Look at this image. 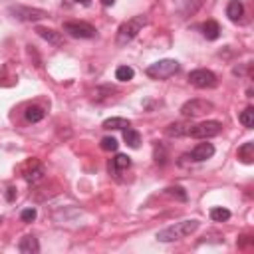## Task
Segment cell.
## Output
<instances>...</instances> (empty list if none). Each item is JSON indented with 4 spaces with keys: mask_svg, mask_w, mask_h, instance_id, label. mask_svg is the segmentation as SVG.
Segmentation results:
<instances>
[{
    "mask_svg": "<svg viewBox=\"0 0 254 254\" xmlns=\"http://www.w3.org/2000/svg\"><path fill=\"white\" fill-rule=\"evenodd\" d=\"M44 115H46V112L42 110L40 105H30V107H26V112H24V117H26V121H30V123L42 121Z\"/></svg>",
    "mask_w": 254,
    "mask_h": 254,
    "instance_id": "9a60e30c",
    "label": "cell"
},
{
    "mask_svg": "<svg viewBox=\"0 0 254 254\" xmlns=\"http://www.w3.org/2000/svg\"><path fill=\"white\" fill-rule=\"evenodd\" d=\"M117 139L115 137H103L101 139V149L103 151H117Z\"/></svg>",
    "mask_w": 254,
    "mask_h": 254,
    "instance_id": "d4e9b609",
    "label": "cell"
},
{
    "mask_svg": "<svg viewBox=\"0 0 254 254\" xmlns=\"http://www.w3.org/2000/svg\"><path fill=\"white\" fill-rule=\"evenodd\" d=\"M143 26H147V16H143V14L133 16L127 22H123L119 26V30H117V46H127L135 36L143 30Z\"/></svg>",
    "mask_w": 254,
    "mask_h": 254,
    "instance_id": "7a4b0ae2",
    "label": "cell"
},
{
    "mask_svg": "<svg viewBox=\"0 0 254 254\" xmlns=\"http://www.w3.org/2000/svg\"><path fill=\"white\" fill-rule=\"evenodd\" d=\"M24 179H26L28 185H36L38 181L44 179V167H42L38 161H32V163L28 165V169L24 171Z\"/></svg>",
    "mask_w": 254,
    "mask_h": 254,
    "instance_id": "9c48e42d",
    "label": "cell"
},
{
    "mask_svg": "<svg viewBox=\"0 0 254 254\" xmlns=\"http://www.w3.org/2000/svg\"><path fill=\"white\" fill-rule=\"evenodd\" d=\"M240 123L248 129L254 127V107H246V110L240 114Z\"/></svg>",
    "mask_w": 254,
    "mask_h": 254,
    "instance_id": "603a6c76",
    "label": "cell"
},
{
    "mask_svg": "<svg viewBox=\"0 0 254 254\" xmlns=\"http://www.w3.org/2000/svg\"><path fill=\"white\" fill-rule=\"evenodd\" d=\"M101 2H103V6H114L115 0H101Z\"/></svg>",
    "mask_w": 254,
    "mask_h": 254,
    "instance_id": "f546056e",
    "label": "cell"
},
{
    "mask_svg": "<svg viewBox=\"0 0 254 254\" xmlns=\"http://www.w3.org/2000/svg\"><path fill=\"white\" fill-rule=\"evenodd\" d=\"M36 32H38V34L42 36L44 40H48L50 44H54V46L62 44V38H60V34H58V32H54V30H48V28H38Z\"/></svg>",
    "mask_w": 254,
    "mask_h": 254,
    "instance_id": "44dd1931",
    "label": "cell"
},
{
    "mask_svg": "<svg viewBox=\"0 0 254 254\" xmlns=\"http://www.w3.org/2000/svg\"><path fill=\"white\" fill-rule=\"evenodd\" d=\"M0 225H2V216H0Z\"/></svg>",
    "mask_w": 254,
    "mask_h": 254,
    "instance_id": "1f68e13d",
    "label": "cell"
},
{
    "mask_svg": "<svg viewBox=\"0 0 254 254\" xmlns=\"http://www.w3.org/2000/svg\"><path fill=\"white\" fill-rule=\"evenodd\" d=\"M179 71V62L177 60H161L157 64H151L147 68V76L153 80H167L175 76Z\"/></svg>",
    "mask_w": 254,
    "mask_h": 254,
    "instance_id": "3957f363",
    "label": "cell"
},
{
    "mask_svg": "<svg viewBox=\"0 0 254 254\" xmlns=\"http://www.w3.org/2000/svg\"><path fill=\"white\" fill-rule=\"evenodd\" d=\"M205 0H183V14H195Z\"/></svg>",
    "mask_w": 254,
    "mask_h": 254,
    "instance_id": "cb8c5ba5",
    "label": "cell"
},
{
    "mask_svg": "<svg viewBox=\"0 0 254 254\" xmlns=\"http://www.w3.org/2000/svg\"><path fill=\"white\" fill-rule=\"evenodd\" d=\"M36 214H38V212H36V208L30 207V208H24V210H22L20 219H22L24 223H34V221H36Z\"/></svg>",
    "mask_w": 254,
    "mask_h": 254,
    "instance_id": "4316f807",
    "label": "cell"
},
{
    "mask_svg": "<svg viewBox=\"0 0 254 254\" xmlns=\"http://www.w3.org/2000/svg\"><path fill=\"white\" fill-rule=\"evenodd\" d=\"M167 195L177 197L179 201H187V193H185L183 187H169V189H167Z\"/></svg>",
    "mask_w": 254,
    "mask_h": 254,
    "instance_id": "484cf974",
    "label": "cell"
},
{
    "mask_svg": "<svg viewBox=\"0 0 254 254\" xmlns=\"http://www.w3.org/2000/svg\"><path fill=\"white\" fill-rule=\"evenodd\" d=\"M18 250L24 254H36V252H40V244L34 236H24L18 244Z\"/></svg>",
    "mask_w": 254,
    "mask_h": 254,
    "instance_id": "4fadbf2b",
    "label": "cell"
},
{
    "mask_svg": "<svg viewBox=\"0 0 254 254\" xmlns=\"http://www.w3.org/2000/svg\"><path fill=\"white\" fill-rule=\"evenodd\" d=\"M133 76H135V71H133V68H129V66H119V68L115 69V78H117L119 82H129V80H133Z\"/></svg>",
    "mask_w": 254,
    "mask_h": 254,
    "instance_id": "7402d4cb",
    "label": "cell"
},
{
    "mask_svg": "<svg viewBox=\"0 0 254 254\" xmlns=\"http://www.w3.org/2000/svg\"><path fill=\"white\" fill-rule=\"evenodd\" d=\"M221 131H223V123L221 121H203L199 125H191L189 135L197 137V139H210V137H216Z\"/></svg>",
    "mask_w": 254,
    "mask_h": 254,
    "instance_id": "277c9868",
    "label": "cell"
},
{
    "mask_svg": "<svg viewBox=\"0 0 254 254\" xmlns=\"http://www.w3.org/2000/svg\"><path fill=\"white\" fill-rule=\"evenodd\" d=\"M74 2H78V4H90V0H74Z\"/></svg>",
    "mask_w": 254,
    "mask_h": 254,
    "instance_id": "4dcf8cb0",
    "label": "cell"
},
{
    "mask_svg": "<svg viewBox=\"0 0 254 254\" xmlns=\"http://www.w3.org/2000/svg\"><path fill=\"white\" fill-rule=\"evenodd\" d=\"M8 12L16 18V20H22V22H38L42 18L48 16L46 10H40V8H28V6H10Z\"/></svg>",
    "mask_w": 254,
    "mask_h": 254,
    "instance_id": "52a82bcc",
    "label": "cell"
},
{
    "mask_svg": "<svg viewBox=\"0 0 254 254\" xmlns=\"http://www.w3.org/2000/svg\"><path fill=\"white\" fill-rule=\"evenodd\" d=\"M203 34H205L207 40H216L221 36V26L214 20H208L207 24H203Z\"/></svg>",
    "mask_w": 254,
    "mask_h": 254,
    "instance_id": "2e32d148",
    "label": "cell"
},
{
    "mask_svg": "<svg viewBox=\"0 0 254 254\" xmlns=\"http://www.w3.org/2000/svg\"><path fill=\"white\" fill-rule=\"evenodd\" d=\"M101 127L103 129H125V127H129V121L125 117H110L103 121Z\"/></svg>",
    "mask_w": 254,
    "mask_h": 254,
    "instance_id": "d6986e66",
    "label": "cell"
},
{
    "mask_svg": "<svg viewBox=\"0 0 254 254\" xmlns=\"http://www.w3.org/2000/svg\"><path fill=\"white\" fill-rule=\"evenodd\" d=\"M6 199H8L10 203H12L14 199H16V189H14V187H10V189L6 191Z\"/></svg>",
    "mask_w": 254,
    "mask_h": 254,
    "instance_id": "83f0119b",
    "label": "cell"
},
{
    "mask_svg": "<svg viewBox=\"0 0 254 254\" xmlns=\"http://www.w3.org/2000/svg\"><path fill=\"white\" fill-rule=\"evenodd\" d=\"M129 167H131V157H127V155H123V153H117V155L112 159V165H110L112 173H115V175L127 171Z\"/></svg>",
    "mask_w": 254,
    "mask_h": 254,
    "instance_id": "7c38bea8",
    "label": "cell"
},
{
    "mask_svg": "<svg viewBox=\"0 0 254 254\" xmlns=\"http://www.w3.org/2000/svg\"><path fill=\"white\" fill-rule=\"evenodd\" d=\"M248 242H250V236H246V234H244V236H240V240H238V244H240V246H244V244H248Z\"/></svg>",
    "mask_w": 254,
    "mask_h": 254,
    "instance_id": "f1b7e54d",
    "label": "cell"
},
{
    "mask_svg": "<svg viewBox=\"0 0 254 254\" xmlns=\"http://www.w3.org/2000/svg\"><path fill=\"white\" fill-rule=\"evenodd\" d=\"M189 131H191V123L177 121V123L167 125L165 135H167V137H185V135H189Z\"/></svg>",
    "mask_w": 254,
    "mask_h": 254,
    "instance_id": "8fae6325",
    "label": "cell"
},
{
    "mask_svg": "<svg viewBox=\"0 0 254 254\" xmlns=\"http://www.w3.org/2000/svg\"><path fill=\"white\" fill-rule=\"evenodd\" d=\"M64 32L68 36H71V38H82V40L95 38V28L92 24H86V22H66Z\"/></svg>",
    "mask_w": 254,
    "mask_h": 254,
    "instance_id": "8992f818",
    "label": "cell"
},
{
    "mask_svg": "<svg viewBox=\"0 0 254 254\" xmlns=\"http://www.w3.org/2000/svg\"><path fill=\"white\" fill-rule=\"evenodd\" d=\"M210 219L214 223H225L231 219V210L223 208V207H214V208H210Z\"/></svg>",
    "mask_w": 254,
    "mask_h": 254,
    "instance_id": "ffe728a7",
    "label": "cell"
},
{
    "mask_svg": "<svg viewBox=\"0 0 254 254\" xmlns=\"http://www.w3.org/2000/svg\"><path fill=\"white\" fill-rule=\"evenodd\" d=\"M199 221H183V223H175L163 231L157 232V240L159 242H175V240H181V238H185L189 234H193L197 229H199Z\"/></svg>",
    "mask_w": 254,
    "mask_h": 254,
    "instance_id": "6da1fadb",
    "label": "cell"
},
{
    "mask_svg": "<svg viewBox=\"0 0 254 254\" xmlns=\"http://www.w3.org/2000/svg\"><path fill=\"white\" fill-rule=\"evenodd\" d=\"M238 159L246 165L252 163V159H254V143L252 141H248V143L242 145V147H238Z\"/></svg>",
    "mask_w": 254,
    "mask_h": 254,
    "instance_id": "e0dca14e",
    "label": "cell"
},
{
    "mask_svg": "<svg viewBox=\"0 0 254 254\" xmlns=\"http://www.w3.org/2000/svg\"><path fill=\"white\" fill-rule=\"evenodd\" d=\"M214 155V147L210 143H199L197 147L191 151V155H187V157H191L193 161H197V163H201V161H207V159H210Z\"/></svg>",
    "mask_w": 254,
    "mask_h": 254,
    "instance_id": "30bf717a",
    "label": "cell"
},
{
    "mask_svg": "<svg viewBox=\"0 0 254 254\" xmlns=\"http://www.w3.org/2000/svg\"><path fill=\"white\" fill-rule=\"evenodd\" d=\"M189 82L195 88L207 90V88H214L216 86V76L212 74L210 69H193L189 74Z\"/></svg>",
    "mask_w": 254,
    "mask_h": 254,
    "instance_id": "ba28073f",
    "label": "cell"
},
{
    "mask_svg": "<svg viewBox=\"0 0 254 254\" xmlns=\"http://www.w3.org/2000/svg\"><path fill=\"white\" fill-rule=\"evenodd\" d=\"M123 139H125V143L129 145L131 149H137V147H139V143H141V135H139V131H135V129H131V127H125V131H123Z\"/></svg>",
    "mask_w": 254,
    "mask_h": 254,
    "instance_id": "ac0fdd59",
    "label": "cell"
},
{
    "mask_svg": "<svg viewBox=\"0 0 254 254\" xmlns=\"http://www.w3.org/2000/svg\"><path fill=\"white\" fill-rule=\"evenodd\" d=\"M212 110H214V105L207 99H189L183 107H181V114L185 117H199V115H205Z\"/></svg>",
    "mask_w": 254,
    "mask_h": 254,
    "instance_id": "5b68a950",
    "label": "cell"
},
{
    "mask_svg": "<svg viewBox=\"0 0 254 254\" xmlns=\"http://www.w3.org/2000/svg\"><path fill=\"white\" fill-rule=\"evenodd\" d=\"M242 14H244V6H242L240 0H231L229 6H227V16H229V20L238 22V20L242 18Z\"/></svg>",
    "mask_w": 254,
    "mask_h": 254,
    "instance_id": "5bb4252c",
    "label": "cell"
}]
</instances>
